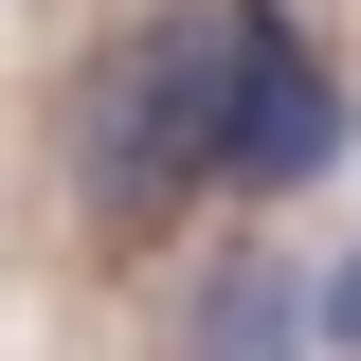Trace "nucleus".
Wrapping results in <instances>:
<instances>
[{
  "label": "nucleus",
  "mask_w": 361,
  "mask_h": 361,
  "mask_svg": "<svg viewBox=\"0 0 361 361\" xmlns=\"http://www.w3.org/2000/svg\"><path fill=\"white\" fill-rule=\"evenodd\" d=\"M235 37H253V0H163L145 37H109V54H90V90H73V199H90L109 235L180 217V199L217 180V90H235Z\"/></svg>",
  "instance_id": "f257e3e1"
},
{
  "label": "nucleus",
  "mask_w": 361,
  "mask_h": 361,
  "mask_svg": "<svg viewBox=\"0 0 361 361\" xmlns=\"http://www.w3.org/2000/svg\"><path fill=\"white\" fill-rule=\"evenodd\" d=\"M343 163V73L289 37V0H253V37H235V90H217V180L235 199H289V180Z\"/></svg>",
  "instance_id": "f03ea898"
},
{
  "label": "nucleus",
  "mask_w": 361,
  "mask_h": 361,
  "mask_svg": "<svg viewBox=\"0 0 361 361\" xmlns=\"http://www.w3.org/2000/svg\"><path fill=\"white\" fill-rule=\"evenodd\" d=\"M289 325H307V289H289L271 253H235L217 289H199V343H289Z\"/></svg>",
  "instance_id": "7ed1b4c3"
},
{
  "label": "nucleus",
  "mask_w": 361,
  "mask_h": 361,
  "mask_svg": "<svg viewBox=\"0 0 361 361\" xmlns=\"http://www.w3.org/2000/svg\"><path fill=\"white\" fill-rule=\"evenodd\" d=\"M307 325H325V343H361V253H343V271L307 289Z\"/></svg>",
  "instance_id": "20e7f679"
}]
</instances>
